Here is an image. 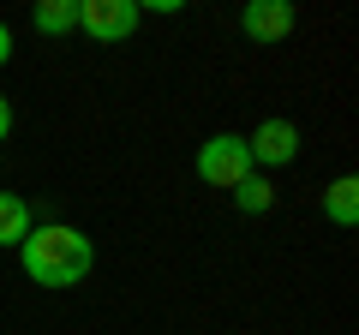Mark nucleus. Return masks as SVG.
Listing matches in <instances>:
<instances>
[{"label":"nucleus","mask_w":359,"mask_h":335,"mask_svg":"<svg viewBox=\"0 0 359 335\" xmlns=\"http://www.w3.org/2000/svg\"><path fill=\"white\" fill-rule=\"evenodd\" d=\"M18 264L36 287H78L96 264V245L84 228H66V221H36L18 245Z\"/></svg>","instance_id":"obj_1"},{"label":"nucleus","mask_w":359,"mask_h":335,"mask_svg":"<svg viewBox=\"0 0 359 335\" xmlns=\"http://www.w3.org/2000/svg\"><path fill=\"white\" fill-rule=\"evenodd\" d=\"M245 174H257V168H252V150H245L240 132H216V138L198 144V180H204V186H216V192H233Z\"/></svg>","instance_id":"obj_2"},{"label":"nucleus","mask_w":359,"mask_h":335,"mask_svg":"<svg viewBox=\"0 0 359 335\" xmlns=\"http://www.w3.org/2000/svg\"><path fill=\"white\" fill-rule=\"evenodd\" d=\"M138 25H144L138 0H78V30L90 42H126Z\"/></svg>","instance_id":"obj_3"},{"label":"nucleus","mask_w":359,"mask_h":335,"mask_svg":"<svg viewBox=\"0 0 359 335\" xmlns=\"http://www.w3.org/2000/svg\"><path fill=\"white\" fill-rule=\"evenodd\" d=\"M299 25L294 13V0H245V13H240V30L257 42V48H276V42H287Z\"/></svg>","instance_id":"obj_4"},{"label":"nucleus","mask_w":359,"mask_h":335,"mask_svg":"<svg viewBox=\"0 0 359 335\" xmlns=\"http://www.w3.org/2000/svg\"><path fill=\"white\" fill-rule=\"evenodd\" d=\"M245 150H252V168H287V162L299 156V126H294V120H276V114H269L264 126L245 138Z\"/></svg>","instance_id":"obj_5"},{"label":"nucleus","mask_w":359,"mask_h":335,"mask_svg":"<svg viewBox=\"0 0 359 335\" xmlns=\"http://www.w3.org/2000/svg\"><path fill=\"white\" fill-rule=\"evenodd\" d=\"M323 216H330L335 228H353V221H359V180H353V174H341V180L323 192Z\"/></svg>","instance_id":"obj_6"},{"label":"nucleus","mask_w":359,"mask_h":335,"mask_svg":"<svg viewBox=\"0 0 359 335\" xmlns=\"http://www.w3.org/2000/svg\"><path fill=\"white\" fill-rule=\"evenodd\" d=\"M36 228V216H30V204L18 192H0V245H25V233Z\"/></svg>","instance_id":"obj_7"},{"label":"nucleus","mask_w":359,"mask_h":335,"mask_svg":"<svg viewBox=\"0 0 359 335\" xmlns=\"http://www.w3.org/2000/svg\"><path fill=\"white\" fill-rule=\"evenodd\" d=\"M36 30H42V36H66V30H78V0H42V6H36Z\"/></svg>","instance_id":"obj_8"},{"label":"nucleus","mask_w":359,"mask_h":335,"mask_svg":"<svg viewBox=\"0 0 359 335\" xmlns=\"http://www.w3.org/2000/svg\"><path fill=\"white\" fill-rule=\"evenodd\" d=\"M233 204H240V210H245V216H264V210H269V204H276V186H269V180H264V174H245V180H240V186H233Z\"/></svg>","instance_id":"obj_9"},{"label":"nucleus","mask_w":359,"mask_h":335,"mask_svg":"<svg viewBox=\"0 0 359 335\" xmlns=\"http://www.w3.org/2000/svg\"><path fill=\"white\" fill-rule=\"evenodd\" d=\"M13 60V30H6V18H0V66Z\"/></svg>","instance_id":"obj_10"},{"label":"nucleus","mask_w":359,"mask_h":335,"mask_svg":"<svg viewBox=\"0 0 359 335\" xmlns=\"http://www.w3.org/2000/svg\"><path fill=\"white\" fill-rule=\"evenodd\" d=\"M6 132H13V102L0 96V144H6Z\"/></svg>","instance_id":"obj_11"}]
</instances>
